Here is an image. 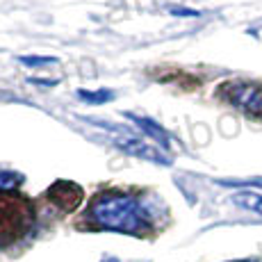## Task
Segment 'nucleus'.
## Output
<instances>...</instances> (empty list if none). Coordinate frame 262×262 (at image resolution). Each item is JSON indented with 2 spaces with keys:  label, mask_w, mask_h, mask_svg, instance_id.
<instances>
[{
  "label": "nucleus",
  "mask_w": 262,
  "mask_h": 262,
  "mask_svg": "<svg viewBox=\"0 0 262 262\" xmlns=\"http://www.w3.org/2000/svg\"><path fill=\"white\" fill-rule=\"evenodd\" d=\"M235 103L244 110H253V112H258V110H262V89L251 87V84L239 87L237 94H235Z\"/></svg>",
  "instance_id": "7ed1b4c3"
},
{
  "label": "nucleus",
  "mask_w": 262,
  "mask_h": 262,
  "mask_svg": "<svg viewBox=\"0 0 262 262\" xmlns=\"http://www.w3.org/2000/svg\"><path fill=\"white\" fill-rule=\"evenodd\" d=\"M114 144L119 146V148L128 150V153L133 155H139L142 160H150V162H164L167 164L169 160L164 158L160 150H155L153 146H148L146 142H142V139H135V137H125V135H117L114 137Z\"/></svg>",
  "instance_id": "f03ea898"
},
{
  "label": "nucleus",
  "mask_w": 262,
  "mask_h": 262,
  "mask_svg": "<svg viewBox=\"0 0 262 262\" xmlns=\"http://www.w3.org/2000/svg\"><path fill=\"white\" fill-rule=\"evenodd\" d=\"M92 216L98 226L123 230V233H139L144 228L139 203L130 196H103L94 203Z\"/></svg>",
  "instance_id": "f257e3e1"
},
{
  "label": "nucleus",
  "mask_w": 262,
  "mask_h": 262,
  "mask_svg": "<svg viewBox=\"0 0 262 262\" xmlns=\"http://www.w3.org/2000/svg\"><path fill=\"white\" fill-rule=\"evenodd\" d=\"M235 203L246 210H253V212L262 214V194H255V191H239V194H235Z\"/></svg>",
  "instance_id": "39448f33"
},
{
  "label": "nucleus",
  "mask_w": 262,
  "mask_h": 262,
  "mask_svg": "<svg viewBox=\"0 0 262 262\" xmlns=\"http://www.w3.org/2000/svg\"><path fill=\"white\" fill-rule=\"evenodd\" d=\"M23 64H30V67H41V64H57V59L55 57H21Z\"/></svg>",
  "instance_id": "6e6552de"
},
{
  "label": "nucleus",
  "mask_w": 262,
  "mask_h": 262,
  "mask_svg": "<svg viewBox=\"0 0 262 262\" xmlns=\"http://www.w3.org/2000/svg\"><path fill=\"white\" fill-rule=\"evenodd\" d=\"M21 173L9 169H0V189H14L16 185H21Z\"/></svg>",
  "instance_id": "423d86ee"
},
{
  "label": "nucleus",
  "mask_w": 262,
  "mask_h": 262,
  "mask_svg": "<svg viewBox=\"0 0 262 262\" xmlns=\"http://www.w3.org/2000/svg\"><path fill=\"white\" fill-rule=\"evenodd\" d=\"M173 16H199V12H191V9H178V7H171L169 9Z\"/></svg>",
  "instance_id": "1a4fd4ad"
},
{
  "label": "nucleus",
  "mask_w": 262,
  "mask_h": 262,
  "mask_svg": "<svg viewBox=\"0 0 262 262\" xmlns=\"http://www.w3.org/2000/svg\"><path fill=\"white\" fill-rule=\"evenodd\" d=\"M78 96L82 100H89V103H103V100L114 98V94L112 92H105V89H98V92H84V89H80Z\"/></svg>",
  "instance_id": "0eeeda50"
},
{
  "label": "nucleus",
  "mask_w": 262,
  "mask_h": 262,
  "mask_svg": "<svg viewBox=\"0 0 262 262\" xmlns=\"http://www.w3.org/2000/svg\"><path fill=\"white\" fill-rule=\"evenodd\" d=\"M128 119H133L135 123H137V128H139V130H144L146 135H150V137H155V139H158V142H162L164 146L169 144L167 133H164V130L160 128V123H155V121H150V119H146V117H137V114H128Z\"/></svg>",
  "instance_id": "20e7f679"
}]
</instances>
